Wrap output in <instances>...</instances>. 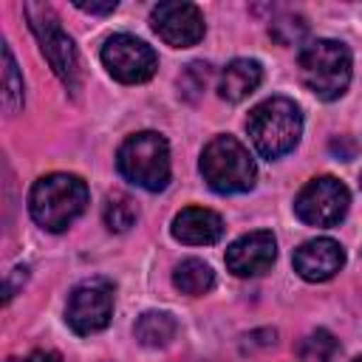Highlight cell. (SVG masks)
I'll list each match as a JSON object with an SVG mask.
<instances>
[{
	"mask_svg": "<svg viewBox=\"0 0 362 362\" xmlns=\"http://www.w3.org/2000/svg\"><path fill=\"white\" fill-rule=\"evenodd\" d=\"M113 317V283L105 277H93L79 283L71 294H68V305H65V320L68 325L88 337L102 331Z\"/></svg>",
	"mask_w": 362,
	"mask_h": 362,
	"instance_id": "9c48e42d",
	"label": "cell"
},
{
	"mask_svg": "<svg viewBox=\"0 0 362 362\" xmlns=\"http://www.w3.org/2000/svg\"><path fill=\"white\" fill-rule=\"evenodd\" d=\"M223 221L218 212L204 206H187L173 218V238L187 246H209L221 240Z\"/></svg>",
	"mask_w": 362,
	"mask_h": 362,
	"instance_id": "4fadbf2b",
	"label": "cell"
},
{
	"mask_svg": "<svg viewBox=\"0 0 362 362\" xmlns=\"http://www.w3.org/2000/svg\"><path fill=\"white\" fill-rule=\"evenodd\" d=\"M23 14L45 54V59L51 62L54 74L71 88L79 90V59H76V48L71 42V37L62 31L59 17L54 14L51 6L45 3H23Z\"/></svg>",
	"mask_w": 362,
	"mask_h": 362,
	"instance_id": "8992f818",
	"label": "cell"
},
{
	"mask_svg": "<svg viewBox=\"0 0 362 362\" xmlns=\"http://www.w3.org/2000/svg\"><path fill=\"white\" fill-rule=\"evenodd\" d=\"M116 167L130 184L147 192H158L170 181V144L161 133L153 130L133 133L122 141L116 153Z\"/></svg>",
	"mask_w": 362,
	"mask_h": 362,
	"instance_id": "277c9868",
	"label": "cell"
},
{
	"mask_svg": "<svg viewBox=\"0 0 362 362\" xmlns=\"http://www.w3.org/2000/svg\"><path fill=\"white\" fill-rule=\"evenodd\" d=\"M303 85L322 102H334L351 82V51L339 40H314L297 59Z\"/></svg>",
	"mask_w": 362,
	"mask_h": 362,
	"instance_id": "3957f363",
	"label": "cell"
},
{
	"mask_svg": "<svg viewBox=\"0 0 362 362\" xmlns=\"http://www.w3.org/2000/svg\"><path fill=\"white\" fill-rule=\"evenodd\" d=\"M173 283L181 294H189V297H201L206 294L212 286H215V272L209 269V263L198 260V257H189V260H181L173 272Z\"/></svg>",
	"mask_w": 362,
	"mask_h": 362,
	"instance_id": "2e32d148",
	"label": "cell"
},
{
	"mask_svg": "<svg viewBox=\"0 0 362 362\" xmlns=\"http://www.w3.org/2000/svg\"><path fill=\"white\" fill-rule=\"evenodd\" d=\"M260 79H263V68H260L257 59H232L221 71L218 93L226 102H240V99H246L249 93L257 90Z\"/></svg>",
	"mask_w": 362,
	"mask_h": 362,
	"instance_id": "5bb4252c",
	"label": "cell"
},
{
	"mask_svg": "<svg viewBox=\"0 0 362 362\" xmlns=\"http://www.w3.org/2000/svg\"><path fill=\"white\" fill-rule=\"evenodd\" d=\"M354 362H362V356H359V359H354Z\"/></svg>",
	"mask_w": 362,
	"mask_h": 362,
	"instance_id": "7402d4cb",
	"label": "cell"
},
{
	"mask_svg": "<svg viewBox=\"0 0 362 362\" xmlns=\"http://www.w3.org/2000/svg\"><path fill=\"white\" fill-rule=\"evenodd\" d=\"M291 263L303 280L322 283V280H331L345 266V249L334 238H311L294 249Z\"/></svg>",
	"mask_w": 362,
	"mask_h": 362,
	"instance_id": "7c38bea8",
	"label": "cell"
},
{
	"mask_svg": "<svg viewBox=\"0 0 362 362\" xmlns=\"http://www.w3.org/2000/svg\"><path fill=\"white\" fill-rule=\"evenodd\" d=\"M85 206H88V184L71 173H51L37 178L28 195L31 218L48 232L68 229L85 212Z\"/></svg>",
	"mask_w": 362,
	"mask_h": 362,
	"instance_id": "6da1fadb",
	"label": "cell"
},
{
	"mask_svg": "<svg viewBox=\"0 0 362 362\" xmlns=\"http://www.w3.org/2000/svg\"><path fill=\"white\" fill-rule=\"evenodd\" d=\"M74 6L79 11H88V14H110V11H116V0H107V3H85V0H76Z\"/></svg>",
	"mask_w": 362,
	"mask_h": 362,
	"instance_id": "ffe728a7",
	"label": "cell"
},
{
	"mask_svg": "<svg viewBox=\"0 0 362 362\" xmlns=\"http://www.w3.org/2000/svg\"><path fill=\"white\" fill-rule=\"evenodd\" d=\"M3 107L6 113H17L23 107V76L8 45H3Z\"/></svg>",
	"mask_w": 362,
	"mask_h": 362,
	"instance_id": "ac0fdd59",
	"label": "cell"
},
{
	"mask_svg": "<svg viewBox=\"0 0 362 362\" xmlns=\"http://www.w3.org/2000/svg\"><path fill=\"white\" fill-rule=\"evenodd\" d=\"M300 359L303 362H337L339 359V342L334 339V334L317 328L314 334H308L300 345Z\"/></svg>",
	"mask_w": 362,
	"mask_h": 362,
	"instance_id": "d6986e66",
	"label": "cell"
},
{
	"mask_svg": "<svg viewBox=\"0 0 362 362\" xmlns=\"http://www.w3.org/2000/svg\"><path fill=\"white\" fill-rule=\"evenodd\" d=\"M102 62L107 68V74L124 85H139V82H147L156 68H158V57L156 51L133 37V34H113L105 40L102 45Z\"/></svg>",
	"mask_w": 362,
	"mask_h": 362,
	"instance_id": "ba28073f",
	"label": "cell"
},
{
	"mask_svg": "<svg viewBox=\"0 0 362 362\" xmlns=\"http://www.w3.org/2000/svg\"><path fill=\"white\" fill-rule=\"evenodd\" d=\"M246 130L252 136L255 150L272 161V158H280L288 150H294V144L300 141L303 113L291 99L272 96L252 107V113L246 119Z\"/></svg>",
	"mask_w": 362,
	"mask_h": 362,
	"instance_id": "7a4b0ae2",
	"label": "cell"
},
{
	"mask_svg": "<svg viewBox=\"0 0 362 362\" xmlns=\"http://www.w3.org/2000/svg\"><path fill=\"white\" fill-rule=\"evenodd\" d=\"M153 31L173 48H189L204 37V14L195 3H158L150 14Z\"/></svg>",
	"mask_w": 362,
	"mask_h": 362,
	"instance_id": "30bf717a",
	"label": "cell"
},
{
	"mask_svg": "<svg viewBox=\"0 0 362 362\" xmlns=\"http://www.w3.org/2000/svg\"><path fill=\"white\" fill-rule=\"evenodd\" d=\"M201 175L204 181L223 195L232 192H246L255 187V158L249 156V150L235 139V136H215L204 153H201Z\"/></svg>",
	"mask_w": 362,
	"mask_h": 362,
	"instance_id": "5b68a950",
	"label": "cell"
},
{
	"mask_svg": "<svg viewBox=\"0 0 362 362\" xmlns=\"http://www.w3.org/2000/svg\"><path fill=\"white\" fill-rule=\"evenodd\" d=\"M102 215H105V223H107L110 232H127V229L136 223L139 209H136V204H133L130 195H124V192H110V195L105 198Z\"/></svg>",
	"mask_w": 362,
	"mask_h": 362,
	"instance_id": "e0dca14e",
	"label": "cell"
},
{
	"mask_svg": "<svg viewBox=\"0 0 362 362\" xmlns=\"http://www.w3.org/2000/svg\"><path fill=\"white\" fill-rule=\"evenodd\" d=\"M11 362H62V356H59V354H54V351H31L28 356L11 359Z\"/></svg>",
	"mask_w": 362,
	"mask_h": 362,
	"instance_id": "44dd1931",
	"label": "cell"
},
{
	"mask_svg": "<svg viewBox=\"0 0 362 362\" xmlns=\"http://www.w3.org/2000/svg\"><path fill=\"white\" fill-rule=\"evenodd\" d=\"M351 204L348 187L334 175L311 178L294 198V212L308 226H334L345 218Z\"/></svg>",
	"mask_w": 362,
	"mask_h": 362,
	"instance_id": "52a82bcc",
	"label": "cell"
},
{
	"mask_svg": "<svg viewBox=\"0 0 362 362\" xmlns=\"http://www.w3.org/2000/svg\"><path fill=\"white\" fill-rule=\"evenodd\" d=\"M277 257V240L272 232L257 229L249 232L243 238H238L229 249H226V269L238 277H255L272 269Z\"/></svg>",
	"mask_w": 362,
	"mask_h": 362,
	"instance_id": "8fae6325",
	"label": "cell"
},
{
	"mask_svg": "<svg viewBox=\"0 0 362 362\" xmlns=\"http://www.w3.org/2000/svg\"><path fill=\"white\" fill-rule=\"evenodd\" d=\"M136 339L147 348H164L175 339L178 334V322L173 320V314L167 311H144L139 320H136V328H133Z\"/></svg>",
	"mask_w": 362,
	"mask_h": 362,
	"instance_id": "9a60e30c",
	"label": "cell"
}]
</instances>
